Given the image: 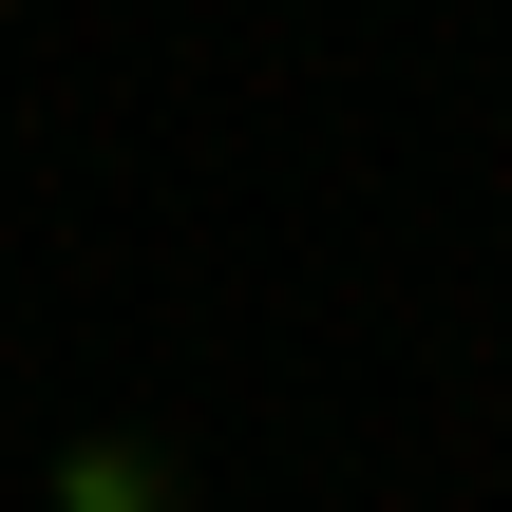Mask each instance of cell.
Returning a JSON list of instances; mask_svg holds the SVG:
<instances>
[{"instance_id":"obj_1","label":"cell","mask_w":512,"mask_h":512,"mask_svg":"<svg viewBox=\"0 0 512 512\" xmlns=\"http://www.w3.org/2000/svg\"><path fill=\"white\" fill-rule=\"evenodd\" d=\"M38 512H190V456L171 437H76V456H38Z\"/></svg>"}]
</instances>
